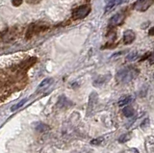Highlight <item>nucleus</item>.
I'll list each match as a JSON object with an SVG mask.
<instances>
[{
	"label": "nucleus",
	"instance_id": "obj_1",
	"mask_svg": "<svg viewBox=\"0 0 154 153\" xmlns=\"http://www.w3.org/2000/svg\"><path fill=\"white\" fill-rule=\"evenodd\" d=\"M138 73V69L132 68V66H129V68H125L119 70L117 75H116V78H117V81L119 83H129L135 77H137Z\"/></svg>",
	"mask_w": 154,
	"mask_h": 153
},
{
	"label": "nucleus",
	"instance_id": "obj_2",
	"mask_svg": "<svg viewBox=\"0 0 154 153\" xmlns=\"http://www.w3.org/2000/svg\"><path fill=\"white\" fill-rule=\"evenodd\" d=\"M48 29V26L45 25V23L42 22H35L32 23L28 26L25 32V38L27 40H30L31 38H33L35 35L40 34V33L45 31Z\"/></svg>",
	"mask_w": 154,
	"mask_h": 153
},
{
	"label": "nucleus",
	"instance_id": "obj_3",
	"mask_svg": "<svg viewBox=\"0 0 154 153\" xmlns=\"http://www.w3.org/2000/svg\"><path fill=\"white\" fill-rule=\"evenodd\" d=\"M91 12V7L88 5H83L80 6L77 9L73 11L72 13V18L74 20H82V18H85L87 16L89 15Z\"/></svg>",
	"mask_w": 154,
	"mask_h": 153
},
{
	"label": "nucleus",
	"instance_id": "obj_4",
	"mask_svg": "<svg viewBox=\"0 0 154 153\" xmlns=\"http://www.w3.org/2000/svg\"><path fill=\"white\" fill-rule=\"evenodd\" d=\"M154 3V0H138L134 3L133 9L138 12H146Z\"/></svg>",
	"mask_w": 154,
	"mask_h": 153
},
{
	"label": "nucleus",
	"instance_id": "obj_5",
	"mask_svg": "<svg viewBox=\"0 0 154 153\" xmlns=\"http://www.w3.org/2000/svg\"><path fill=\"white\" fill-rule=\"evenodd\" d=\"M36 62H37L36 57H31V58H29V59L21 61L20 63L17 65H18L19 69H20L21 72H26V70L30 69L31 66H33V65L35 64Z\"/></svg>",
	"mask_w": 154,
	"mask_h": 153
},
{
	"label": "nucleus",
	"instance_id": "obj_6",
	"mask_svg": "<svg viewBox=\"0 0 154 153\" xmlns=\"http://www.w3.org/2000/svg\"><path fill=\"white\" fill-rule=\"evenodd\" d=\"M125 20V15L123 13H119L113 16L110 20V25L111 26H118L120 25Z\"/></svg>",
	"mask_w": 154,
	"mask_h": 153
},
{
	"label": "nucleus",
	"instance_id": "obj_7",
	"mask_svg": "<svg viewBox=\"0 0 154 153\" xmlns=\"http://www.w3.org/2000/svg\"><path fill=\"white\" fill-rule=\"evenodd\" d=\"M136 39V34L132 30H126L123 33V42L125 44H130Z\"/></svg>",
	"mask_w": 154,
	"mask_h": 153
},
{
	"label": "nucleus",
	"instance_id": "obj_8",
	"mask_svg": "<svg viewBox=\"0 0 154 153\" xmlns=\"http://www.w3.org/2000/svg\"><path fill=\"white\" fill-rule=\"evenodd\" d=\"M123 1L124 0H110L105 7V13H108L110 11H112L113 9H115L118 5H120Z\"/></svg>",
	"mask_w": 154,
	"mask_h": 153
},
{
	"label": "nucleus",
	"instance_id": "obj_9",
	"mask_svg": "<svg viewBox=\"0 0 154 153\" xmlns=\"http://www.w3.org/2000/svg\"><path fill=\"white\" fill-rule=\"evenodd\" d=\"M132 96H130V95H126V96H123L119 99V106L120 107H123L125 106V105H128L130 102L132 101Z\"/></svg>",
	"mask_w": 154,
	"mask_h": 153
},
{
	"label": "nucleus",
	"instance_id": "obj_10",
	"mask_svg": "<svg viewBox=\"0 0 154 153\" xmlns=\"http://www.w3.org/2000/svg\"><path fill=\"white\" fill-rule=\"evenodd\" d=\"M122 113L125 117H127V118H131L134 116V109L131 107V106H126V107H124L123 110H122Z\"/></svg>",
	"mask_w": 154,
	"mask_h": 153
},
{
	"label": "nucleus",
	"instance_id": "obj_11",
	"mask_svg": "<svg viewBox=\"0 0 154 153\" xmlns=\"http://www.w3.org/2000/svg\"><path fill=\"white\" fill-rule=\"evenodd\" d=\"M137 57H138V53L136 51H132V52H130V53L127 55L126 57V60L127 61H130V62H132V61H135L137 59Z\"/></svg>",
	"mask_w": 154,
	"mask_h": 153
},
{
	"label": "nucleus",
	"instance_id": "obj_12",
	"mask_svg": "<svg viewBox=\"0 0 154 153\" xmlns=\"http://www.w3.org/2000/svg\"><path fill=\"white\" fill-rule=\"evenodd\" d=\"M52 79L51 78H47V79H45L42 81V82L40 84V86H38V89H42V88H45V87H46V86H48V85H50L51 83H52Z\"/></svg>",
	"mask_w": 154,
	"mask_h": 153
},
{
	"label": "nucleus",
	"instance_id": "obj_13",
	"mask_svg": "<svg viewBox=\"0 0 154 153\" xmlns=\"http://www.w3.org/2000/svg\"><path fill=\"white\" fill-rule=\"evenodd\" d=\"M130 137H131V134H124V135H122V136H120L119 137V142H120V143H123V142H127L129 139H130Z\"/></svg>",
	"mask_w": 154,
	"mask_h": 153
},
{
	"label": "nucleus",
	"instance_id": "obj_14",
	"mask_svg": "<svg viewBox=\"0 0 154 153\" xmlns=\"http://www.w3.org/2000/svg\"><path fill=\"white\" fill-rule=\"evenodd\" d=\"M37 131H40V132H45V131H47V129H48V126L45 125V124H38V125L37 126Z\"/></svg>",
	"mask_w": 154,
	"mask_h": 153
},
{
	"label": "nucleus",
	"instance_id": "obj_15",
	"mask_svg": "<svg viewBox=\"0 0 154 153\" xmlns=\"http://www.w3.org/2000/svg\"><path fill=\"white\" fill-rule=\"evenodd\" d=\"M26 102V99H23V100H21V101L20 102H19V103H17V104H16V105H14V106H13L12 107V112H14V111H16V110H17V109H19V108H20L21 106H22V105L24 104V103H25Z\"/></svg>",
	"mask_w": 154,
	"mask_h": 153
},
{
	"label": "nucleus",
	"instance_id": "obj_16",
	"mask_svg": "<svg viewBox=\"0 0 154 153\" xmlns=\"http://www.w3.org/2000/svg\"><path fill=\"white\" fill-rule=\"evenodd\" d=\"M23 2V0H12V4L14 7H17L19 5H21Z\"/></svg>",
	"mask_w": 154,
	"mask_h": 153
},
{
	"label": "nucleus",
	"instance_id": "obj_17",
	"mask_svg": "<svg viewBox=\"0 0 154 153\" xmlns=\"http://www.w3.org/2000/svg\"><path fill=\"white\" fill-rule=\"evenodd\" d=\"M103 139L102 138H99V139H95V140H93L91 142V145H100L101 142H102Z\"/></svg>",
	"mask_w": 154,
	"mask_h": 153
},
{
	"label": "nucleus",
	"instance_id": "obj_18",
	"mask_svg": "<svg viewBox=\"0 0 154 153\" xmlns=\"http://www.w3.org/2000/svg\"><path fill=\"white\" fill-rule=\"evenodd\" d=\"M28 4H38L41 2V0H26Z\"/></svg>",
	"mask_w": 154,
	"mask_h": 153
},
{
	"label": "nucleus",
	"instance_id": "obj_19",
	"mask_svg": "<svg viewBox=\"0 0 154 153\" xmlns=\"http://www.w3.org/2000/svg\"><path fill=\"white\" fill-rule=\"evenodd\" d=\"M148 35H149V36H154V26L151 27L150 29H149V31H148Z\"/></svg>",
	"mask_w": 154,
	"mask_h": 153
},
{
	"label": "nucleus",
	"instance_id": "obj_20",
	"mask_svg": "<svg viewBox=\"0 0 154 153\" xmlns=\"http://www.w3.org/2000/svg\"><path fill=\"white\" fill-rule=\"evenodd\" d=\"M149 62L150 64H154V54H151V56L149 57Z\"/></svg>",
	"mask_w": 154,
	"mask_h": 153
}]
</instances>
